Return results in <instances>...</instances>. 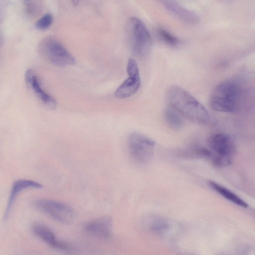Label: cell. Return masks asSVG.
<instances>
[{
	"mask_svg": "<svg viewBox=\"0 0 255 255\" xmlns=\"http://www.w3.org/2000/svg\"><path fill=\"white\" fill-rule=\"evenodd\" d=\"M170 106L191 122L200 125L207 124L210 116L205 108L186 90L178 86H170L166 93Z\"/></svg>",
	"mask_w": 255,
	"mask_h": 255,
	"instance_id": "6da1fadb",
	"label": "cell"
},
{
	"mask_svg": "<svg viewBox=\"0 0 255 255\" xmlns=\"http://www.w3.org/2000/svg\"><path fill=\"white\" fill-rule=\"evenodd\" d=\"M241 94V85L238 79L224 80L213 89L209 99L210 107L218 112H233L238 107Z\"/></svg>",
	"mask_w": 255,
	"mask_h": 255,
	"instance_id": "7a4b0ae2",
	"label": "cell"
},
{
	"mask_svg": "<svg viewBox=\"0 0 255 255\" xmlns=\"http://www.w3.org/2000/svg\"><path fill=\"white\" fill-rule=\"evenodd\" d=\"M207 143L212 152L210 161L217 167H224L230 165L236 152L234 140L228 134L216 133L208 138Z\"/></svg>",
	"mask_w": 255,
	"mask_h": 255,
	"instance_id": "3957f363",
	"label": "cell"
},
{
	"mask_svg": "<svg viewBox=\"0 0 255 255\" xmlns=\"http://www.w3.org/2000/svg\"><path fill=\"white\" fill-rule=\"evenodd\" d=\"M128 33L131 49L136 56H147L152 48V39L145 24L137 17H131L128 22Z\"/></svg>",
	"mask_w": 255,
	"mask_h": 255,
	"instance_id": "277c9868",
	"label": "cell"
},
{
	"mask_svg": "<svg viewBox=\"0 0 255 255\" xmlns=\"http://www.w3.org/2000/svg\"><path fill=\"white\" fill-rule=\"evenodd\" d=\"M40 52L51 63L58 66L74 64L75 59L58 40L51 37L45 38L39 44Z\"/></svg>",
	"mask_w": 255,
	"mask_h": 255,
	"instance_id": "5b68a950",
	"label": "cell"
},
{
	"mask_svg": "<svg viewBox=\"0 0 255 255\" xmlns=\"http://www.w3.org/2000/svg\"><path fill=\"white\" fill-rule=\"evenodd\" d=\"M33 205L41 212L62 223H70L74 217L73 208L68 204L60 201L39 198L34 200Z\"/></svg>",
	"mask_w": 255,
	"mask_h": 255,
	"instance_id": "8992f818",
	"label": "cell"
},
{
	"mask_svg": "<svg viewBox=\"0 0 255 255\" xmlns=\"http://www.w3.org/2000/svg\"><path fill=\"white\" fill-rule=\"evenodd\" d=\"M155 142L146 135L133 132L128 137V147L133 160L141 164L148 162L152 157Z\"/></svg>",
	"mask_w": 255,
	"mask_h": 255,
	"instance_id": "52a82bcc",
	"label": "cell"
},
{
	"mask_svg": "<svg viewBox=\"0 0 255 255\" xmlns=\"http://www.w3.org/2000/svg\"><path fill=\"white\" fill-rule=\"evenodd\" d=\"M32 230L36 237L51 247L62 251H69L70 249L68 245L59 240L54 232L43 224L40 223L34 224Z\"/></svg>",
	"mask_w": 255,
	"mask_h": 255,
	"instance_id": "ba28073f",
	"label": "cell"
},
{
	"mask_svg": "<svg viewBox=\"0 0 255 255\" xmlns=\"http://www.w3.org/2000/svg\"><path fill=\"white\" fill-rule=\"evenodd\" d=\"M25 79L26 84L45 106L51 109L56 108V100L43 89L37 77L32 70H26L25 73Z\"/></svg>",
	"mask_w": 255,
	"mask_h": 255,
	"instance_id": "9c48e42d",
	"label": "cell"
},
{
	"mask_svg": "<svg viewBox=\"0 0 255 255\" xmlns=\"http://www.w3.org/2000/svg\"><path fill=\"white\" fill-rule=\"evenodd\" d=\"M85 231L95 237L108 239L112 235V222L109 217H103L92 220L84 227Z\"/></svg>",
	"mask_w": 255,
	"mask_h": 255,
	"instance_id": "30bf717a",
	"label": "cell"
},
{
	"mask_svg": "<svg viewBox=\"0 0 255 255\" xmlns=\"http://www.w3.org/2000/svg\"><path fill=\"white\" fill-rule=\"evenodd\" d=\"M161 2L165 9L181 20L192 24L198 23L199 16L193 11L185 8L175 1L163 0Z\"/></svg>",
	"mask_w": 255,
	"mask_h": 255,
	"instance_id": "8fae6325",
	"label": "cell"
},
{
	"mask_svg": "<svg viewBox=\"0 0 255 255\" xmlns=\"http://www.w3.org/2000/svg\"><path fill=\"white\" fill-rule=\"evenodd\" d=\"M42 185L36 181L29 179H19L15 181L12 185L9 196L4 213L6 218L10 211L11 207L19 193L28 188L40 189Z\"/></svg>",
	"mask_w": 255,
	"mask_h": 255,
	"instance_id": "7c38bea8",
	"label": "cell"
},
{
	"mask_svg": "<svg viewBox=\"0 0 255 255\" xmlns=\"http://www.w3.org/2000/svg\"><path fill=\"white\" fill-rule=\"evenodd\" d=\"M140 76H128L114 93L115 97L125 99L130 97L136 93L140 86Z\"/></svg>",
	"mask_w": 255,
	"mask_h": 255,
	"instance_id": "4fadbf2b",
	"label": "cell"
},
{
	"mask_svg": "<svg viewBox=\"0 0 255 255\" xmlns=\"http://www.w3.org/2000/svg\"><path fill=\"white\" fill-rule=\"evenodd\" d=\"M178 154L182 157L189 158H204L210 161L212 152L209 148L200 146L193 145L180 150Z\"/></svg>",
	"mask_w": 255,
	"mask_h": 255,
	"instance_id": "5bb4252c",
	"label": "cell"
},
{
	"mask_svg": "<svg viewBox=\"0 0 255 255\" xmlns=\"http://www.w3.org/2000/svg\"><path fill=\"white\" fill-rule=\"evenodd\" d=\"M208 184L213 190L229 201L242 207H248V205L244 201L224 186L213 181H209Z\"/></svg>",
	"mask_w": 255,
	"mask_h": 255,
	"instance_id": "9a60e30c",
	"label": "cell"
},
{
	"mask_svg": "<svg viewBox=\"0 0 255 255\" xmlns=\"http://www.w3.org/2000/svg\"><path fill=\"white\" fill-rule=\"evenodd\" d=\"M182 115L171 106L166 107L163 112V117L166 123L172 128L178 129L183 125Z\"/></svg>",
	"mask_w": 255,
	"mask_h": 255,
	"instance_id": "2e32d148",
	"label": "cell"
},
{
	"mask_svg": "<svg viewBox=\"0 0 255 255\" xmlns=\"http://www.w3.org/2000/svg\"><path fill=\"white\" fill-rule=\"evenodd\" d=\"M159 38L165 44L171 46H177L179 43V40L168 30L159 28L156 31Z\"/></svg>",
	"mask_w": 255,
	"mask_h": 255,
	"instance_id": "e0dca14e",
	"label": "cell"
},
{
	"mask_svg": "<svg viewBox=\"0 0 255 255\" xmlns=\"http://www.w3.org/2000/svg\"><path fill=\"white\" fill-rule=\"evenodd\" d=\"M53 21V16L52 14L47 13L39 18L35 23V27L40 30H45L48 29Z\"/></svg>",
	"mask_w": 255,
	"mask_h": 255,
	"instance_id": "ac0fdd59",
	"label": "cell"
},
{
	"mask_svg": "<svg viewBox=\"0 0 255 255\" xmlns=\"http://www.w3.org/2000/svg\"><path fill=\"white\" fill-rule=\"evenodd\" d=\"M127 72L128 76H140L138 65L133 58H131L128 60Z\"/></svg>",
	"mask_w": 255,
	"mask_h": 255,
	"instance_id": "d6986e66",
	"label": "cell"
},
{
	"mask_svg": "<svg viewBox=\"0 0 255 255\" xmlns=\"http://www.w3.org/2000/svg\"><path fill=\"white\" fill-rule=\"evenodd\" d=\"M36 2L37 1H24L25 11L28 15H32L38 11L39 6Z\"/></svg>",
	"mask_w": 255,
	"mask_h": 255,
	"instance_id": "ffe728a7",
	"label": "cell"
}]
</instances>
